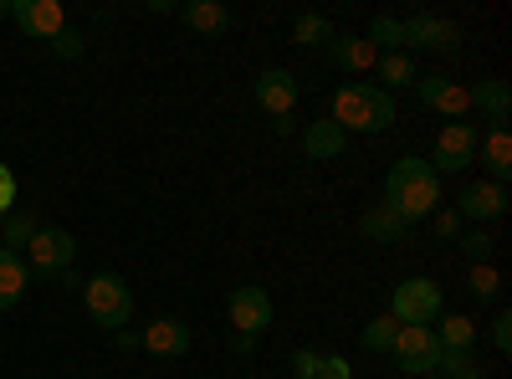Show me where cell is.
Masks as SVG:
<instances>
[{
	"instance_id": "cell-9",
	"label": "cell",
	"mask_w": 512,
	"mask_h": 379,
	"mask_svg": "<svg viewBox=\"0 0 512 379\" xmlns=\"http://www.w3.org/2000/svg\"><path fill=\"white\" fill-rule=\"evenodd\" d=\"M507 205H512V200H507L502 185H492V180H472V185L456 195L451 210H456L461 221H472V226H487V231H492V226L507 216Z\"/></svg>"
},
{
	"instance_id": "cell-10",
	"label": "cell",
	"mask_w": 512,
	"mask_h": 379,
	"mask_svg": "<svg viewBox=\"0 0 512 379\" xmlns=\"http://www.w3.org/2000/svg\"><path fill=\"white\" fill-rule=\"evenodd\" d=\"M390 359L420 379V374H436V359H441V344H436V328H400L395 344H390Z\"/></svg>"
},
{
	"instance_id": "cell-14",
	"label": "cell",
	"mask_w": 512,
	"mask_h": 379,
	"mask_svg": "<svg viewBox=\"0 0 512 379\" xmlns=\"http://www.w3.org/2000/svg\"><path fill=\"white\" fill-rule=\"evenodd\" d=\"M190 344H195V333H190L185 318H154V323L139 333V349L154 354V359H185Z\"/></svg>"
},
{
	"instance_id": "cell-27",
	"label": "cell",
	"mask_w": 512,
	"mask_h": 379,
	"mask_svg": "<svg viewBox=\"0 0 512 379\" xmlns=\"http://www.w3.org/2000/svg\"><path fill=\"white\" fill-rule=\"evenodd\" d=\"M436 323H441V333H436L441 349H472L477 344V323L466 318V313H441Z\"/></svg>"
},
{
	"instance_id": "cell-13",
	"label": "cell",
	"mask_w": 512,
	"mask_h": 379,
	"mask_svg": "<svg viewBox=\"0 0 512 379\" xmlns=\"http://www.w3.org/2000/svg\"><path fill=\"white\" fill-rule=\"evenodd\" d=\"M11 21H16L31 41H52V36L67 31L62 0H11Z\"/></svg>"
},
{
	"instance_id": "cell-25",
	"label": "cell",
	"mask_w": 512,
	"mask_h": 379,
	"mask_svg": "<svg viewBox=\"0 0 512 379\" xmlns=\"http://www.w3.org/2000/svg\"><path fill=\"white\" fill-rule=\"evenodd\" d=\"M338 31H333V21L328 16H318V11H303L292 21V47H308V52H318V47H328Z\"/></svg>"
},
{
	"instance_id": "cell-6",
	"label": "cell",
	"mask_w": 512,
	"mask_h": 379,
	"mask_svg": "<svg viewBox=\"0 0 512 379\" xmlns=\"http://www.w3.org/2000/svg\"><path fill=\"white\" fill-rule=\"evenodd\" d=\"M477 144H482V134L472 129V123H441V134H436V144H431V170L436 175H461V170H472L477 164Z\"/></svg>"
},
{
	"instance_id": "cell-37",
	"label": "cell",
	"mask_w": 512,
	"mask_h": 379,
	"mask_svg": "<svg viewBox=\"0 0 512 379\" xmlns=\"http://www.w3.org/2000/svg\"><path fill=\"white\" fill-rule=\"evenodd\" d=\"M251 349H256V339H246V333H231V354H241V359H246Z\"/></svg>"
},
{
	"instance_id": "cell-35",
	"label": "cell",
	"mask_w": 512,
	"mask_h": 379,
	"mask_svg": "<svg viewBox=\"0 0 512 379\" xmlns=\"http://www.w3.org/2000/svg\"><path fill=\"white\" fill-rule=\"evenodd\" d=\"M492 344H497V354H512V313L507 308L492 318Z\"/></svg>"
},
{
	"instance_id": "cell-5",
	"label": "cell",
	"mask_w": 512,
	"mask_h": 379,
	"mask_svg": "<svg viewBox=\"0 0 512 379\" xmlns=\"http://www.w3.org/2000/svg\"><path fill=\"white\" fill-rule=\"evenodd\" d=\"M21 257H26V272H31L36 282H57V277L77 262V241H72V231H62V226H41Z\"/></svg>"
},
{
	"instance_id": "cell-36",
	"label": "cell",
	"mask_w": 512,
	"mask_h": 379,
	"mask_svg": "<svg viewBox=\"0 0 512 379\" xmlns=\"http://www.w3.org/2000/svg\"><path fill=\"white\" fill-rule=\"evenodd\" d=\"M113 349L134 354V349H139V333H134V328H118V333H113Z\"/></svg>"
},
{
	"instance_id": "cell-11",
	"label": "cell",
	"mask_w": 512,
	"mask_h": 379,
	"mask_svg": "<svg viewBox=\"0 0 512 379\" xmlns=\"http://www.w3.org/2000/svg\"><path fill=\"white\" fill-rule=\"evenodd\" d=\"M405 47L436 52V57H456L461 52V26L446 21V16H410L405 21Z\"/></svg>"
},
{
	"instance_id": "cell-3",
	"label": "cell",
	"mask_w": 512,
	"mask_h": 379,
	"mask_svg": "<svg viewBox=\"0 0 512 379\" xmlns=\"http://www.w3.org/2000/svg\"><path fill=\"white\" fill-rule=\"evenodd\" d=\"M82 308H88V318L108 333L128 328V318H134V292H128V282L118 272H98L82 282Z\"/></svg>"
},
{
	"instance_id": "cell-31",
	"label": "cell",
	"mask_w": 512,
	"mask_h": 379,
	"mask_svg": "<svg viewBox=\"0 0 512 379\" xmlns=\"http://www.w3.org/2000/svg\"><path fill=\"white\" fill-rule=\"evenodd\" d=\"M47 47H52V57H62V62H77L82 52H88V41H82V31H72V26H67L62 36H52V41H47Z\"/></svg>"
},
{
	"instance_id": "cell-40",
	"label": "cell",
	"mask_w": 512,
	"mask_h": 379,
	"mask_svg": "<svg viewBox=\"0 0 512 379\" xmlns=\"http://www.w3.org/2000/svg\"><path fill=\"white\" fill-rule=\"evenodd\" d=\"M446 379H482V364H477V369H466V374H446Z\"/></svg>"
},
{
	"instance_id": "cell-21",
	"label": "cell",
	"mask_w": 512,
	"mask_h": 379,
	"mask_svg": "<svg viewBox=\"0 0 512 379\" xmlns=\"http://www.w3.org/2000/svg\"><path fill=\"white\" fill-rule=\"evenodd\" d=\"M26 287H31L26 257H21V251H6V246H0V313H11V308H21V298H26Z\"/></svg>"
},
{
	"instance_id": "cell-7",
	"label": "cell",
	"mask_w": 512,
	"mask_h": 379,
	"mask_svg": "<svg viewBox=\"0 0 512 379\" xmlns=\"http://www.w3.org/2000/svg\"><path fill=\"white\" fill-rule=\"evenodd\" d=\"M226 318H231V333H246V339H262V333L272 328L277 308H272V292L267 287H231V298H226Z\"/></svg>"
},
{
	"instance_id": "cell-8",
	"label": "cell",
	"mask_w": 512,
	"mask_h": 379,
	"mask_svg": "<svg viewBox=\"0 0 512 379\" xmlns=\"http://www.w3.org/2000/svg\"><path fill=\"white\" fill-rule=\"evenodd\" d=\"M415 98H420V108H431V113H441V118H451V123H461L466 113H472V98H466V82L441 77V72H425V77H415Z\"/></svg>"
},
{
	"instance_id": "cell-39",
	"label": "cell",
	"mask_w": 512,
	"mask_h": 379,
	"mask_svg": "<svg viewBox=\"0 0 512 379\" xmlns=\"http://www.w3.org/2000/svg\"><path fill=\"white\" fill-rule=\"evenodd\" d=\"M272 129L287 139V134H297V118H272Z\"/></svg>"
},
{
	"instance_id": "cell-26",
	"label": "cell",
	"mask_w": 512,
	"mask_h": 379,
	"mask_svg": "<svg viewBox=\"0 0 512 379\" xmlns=\"http://www.w3.org/2000/svg\"><path fill=\"white\" fill-rule=\"evenodd\" d=\"M364 41H369V47H374L379 57H384V52H405V21H400V16H384V11H379V16L369 21Z\"/></svg>"
},
{
	"instance_id": "cell-19",
	"label": "cell",
	"mask_w": 512,
	"mask_h": 379,
	"mask_svg": "<svg viewBox=\"0 0 512 379\" xmlns=\"http://www.w3.org/2000/svg\"><path fill=\"white\" fill-rule=\"evenodd\" d=\"M175 16H180L190 31H200V36H226V31L236 26L231 6H221V0H190V6H180Z\"/></svg>"
},
{
	"instance_id": "cell-41",
	"label": "cell",
	"mask_w": 512,
	"mask_h": 379,
	"mask_svg": "<svg viewBox=\"0 0 512 379\" xmlns=\"http://www.w3.org/2000/svg\"><path fill=\"white\" fill-rule=\"evenodd\" d=\"M420 379H441V374H420Z\"/></svg>"
},
{
	"instance_id": "cell-23",
	"label": "cell",
	"mask_w": 512,
	"mask_h": 379,
	"mask_svg": "<svg viewBox=\"0 0 512 379\" xmlns=\"http://www.w3.org/2000/svg\"><path fill=\"white\" fill-rule=\"evenodd\" d=\"M41 226H47V221L36 216V205H16L11 216L0 221V246H6V251H26V246H31V236H36Z\"/></svg>"
},
{
	"instance_id": "cell-20",
	"label": "cell",
	"mask_w": 512,
	"mask_h": 379,
	"mask_svg": "<svg viewBox=\"0 0 512 379\" xmlns=\"http://www.w3.org/2000/svg\"><path fill=\"white\" fill-rule=\"evenodd\" d=\"M477 159H482L487 180L507 190V180H512V129H492V134L477 144Z\"/></svg>"
},
{
	"instance_id": "cell-29",
	"label": "cell",
	"mask_w": 512,
	"mask_h": 379,
	"mask_svg": "<svg viewBox=\"0 0 512 379\" xmlns=\"http://www.w3.org/2000/svg\"><path fill=\"white\" fill-rule=\"evenodd\" d=\"M395 333H400V323H395L390 313H379V318H369V323H364V333H359V344H364L369 354H390V344H395Z\"/></svg>"
},
{
	"instance_id": "cell-2",
	"label": "cell",
	"mask_w": 512,
	"mask_h": 379,
	"mask_svg": "<svg viewBox=\"0 0 512 379\" xmlns=\"http://www.w3.org/2000/svg\"><path fill=\"white\" fill-rule=\"evenodd\" d=\"M328 118L344 134H384L395 123V93H384L379 82H344L333 93Z\"/></svg>"
},
{
	"instance_id": "cell-1",
	"label": "cell",
	"mask_w": 512,
	"mask_h": 379,
	"mask_svg": "<svg viewBox=\"0 0 512 379\" xmlns=\"http://www.w3.org/2000/svg\"><path fill=\"white\" fill-rule=\"evenodd\" d=\"M384 205H390L405 226L431 221L436 210H441V175H436L420 154L395 159L390 175H384Z\"/></svg>"
},
{
	"instance_id": "cell-32",
	"label": "cell",
	"mask_w": 512,
	"mask_h": 379,
	"mask_svg": "<svg viewBox=\"0 0 512 379\" xmlns=\"http://www.w3.org/2000/svg\"><path fill=\"white\" fill-rule=\"evenodd\" d=\"M466 369H477V354L472 349H441V359H436V374L446 379V374H466Z\"/></svg>"
},
{
	"instance_id": "cell-22",
	"label": "cell",
	"mask_w": 512,
	"mask_h": 379,
	"mask_svg": "<svg viewBox=\"0 0 512 379\" xmlns=\"http://www.w3.org/2000/svg\"><path fill=\"white\" fill-rule=\"evenodd\" d=\"M405 231H410V226H405V221H400V216H395V210L384 205V200H379V205H369L364 216H359V236H369V241H379V246H395V241H405Z\"/></svg>"
},
{
	"instance_id": "cell-17",
	"label": "cell",
	"mask_w": 512,
	"mask_h": 379,
	"mask_svg": "<svg viewBox=\"0 0 512 379\" xmlns=\"http://www.w3.org/2000/svg\"><path fill=\"white\" fill-rule=\"evenodd\" d=\"M297 144H303V154H308V159H318V164H323V159H338V154L349 149V134L338 129L333 118H313V123H303Z\"/></svg>"
},
{
	"instance_id": "cell-18",
	"label": "cell",
	"mask_w": 512,
	"mask_h": 379,
	"mask_svg": "<svg viewBox=\"0 0 512 379\" xmlns=\"http://www.w3.org/2000/svg\"><path fill=\"white\" fill-rule=\"evenodd\" d=\"M292 379H354V364H349L344 354L297 349V354H292Z\"/></svg>"
},
{
	"instance_id": "cell-12",
	"label": "cell",
	"mask_w": 512,
	"mask_h": 379,
	"mask_svg": "<svg viewBox=\"0 0 512 379\" xmlns=\"http://www.w3.org/2000/svg\"><path fill=\"white\" fill-rule=\"evenodd\" d=\"M297 77L287 72V67H267L262 77L251 82V98H256V108H262L267 118H292V108H297Z\"/></svg>"
},
{
	"instance_id": "cell-16",
	"label": "cell",
	"mask_w": 512,
	"mask_h": 379,
	"mask_svg": "<svg viewBox=\"0 0 512 379\" xmlns=\"http://www.w3.org/2000/svg\"><path fill=\"white\" fill-rule=\"evenodd\" d=\"M466 98H472V108L492 123V129H507V118H512V88L502 77H482L466 88Z\"/></svg>"
},
{
	"instance_id": "cell-28",
	"label": "cell",
	"mask_w": 512,
	"mask_h": 379,
	"mask_svg": "<svg viewBox=\"0 0 512 379\" xmlns=\"http://www.w3.org/2000/svg\"><path fill=\"white\" fill-rule=\"evenodd\" d=\"M466 292H472L477 303H497L502 298V272L492 262H472V272H466Z\"/></svg>"
},
{
	"instance_id": "cell-4",
	"label": "cell",
	"mask_w": 512,
	"mask_h": 379,
	"mask_svg": "<svg viewBox=\"0 0 512 379\" xmlns=\"http://www.w3.org/2000/svg\"><path fill=\"white\" fill-rule=\"evenodd\" d=\"M441 313H446V298H441V282L431 277H405L390 292V318L400 328H436Z\"/></svg>"
},
{
	"instance_id": "cell-34",
	"label": "cell",
	"mask_w": 512,
	"mask_h": 379,
	"mask_svg": "<svg viewBox=\"0 0 512 379\" xmlns=\"http://www.w3.org/2000/svg\"><path fill=\"white\" fill-rule=\"evenodd\" d=\"M16 195H21V185H16V175H11V164L0 159V221L16 210Z\"/></svg>"
},
{
	"instance_id": "cell-15",
	"label": "cell",
	"mask_w": 512,
	"mask_h": 379,
	"mask_svg": "<svg viewBox=\"0 0 512 379\" xmlns=\"http://www.w3.org/2000/svg\"><path fill=\"white\" fill-rule=\"evenodd\" d=\"M323 52H328V62H333L338 72H349V77H364V72H374V62H379V52L369 47V41H364L359 31H344V36H333Z\"/></svg>"
},
{
	"instance_id": "cell-30",
	"label": "cell",
	"mask_w": 512,
	"mask_h": 379,
	"mask_svg": "<svg viewBox=\"0 0 512 379\" xmlns=\"http://www.w3.org/2000/svg\"><path fill=\"white\" fill-rule=\"evenodd\" d=\"M456 246H461V257H466V262H492L497 236H492L487 226H466V231L456 236Z\"/></svg>"
},
{
	"instance_id": "cell-24",
	"label": "cell",
	"mask_w": 512,
	"mask_h": 379,
	"mask_svg": "<svg viewBox=\"0 0 512 379\" xmlns=\"http://www.w3.org/2000/svg\"><path fill=\"white\" fill-rule=\"evenodd\" d=\"M374 72H379V88L384 93H395V88H415V62H410V52H384L379 62H374Z\"/></svg>"
},
{
	"instance_id": "cell-38",
	"label": "cell",
	"mask_w": 512,
	"mask_h": 379,
	"mask_svg": "<svg viewBox=\"0 0 512 379\" xmlns=\"http://www.w3.org/2000/svg\"><path fill=\"white\" fill-rule=\"evenodd\" d=\"M149 11H154V16H175L180 6H175V0H149Z\"/></svg>"
},
{
	"instance_id": "cell-33",
	"label": "cell",
	"mask_w": 512,
	"mask_h": 379,
	"mask_svg": "<svg viewBox=\"0 0 512 379\" xmlns=\"http://www.w3.org/2000/svg\"><path fill=\"white\" fill-rule=\"evenodd\" d=\"M431 231H436V241H456V236L466 231V221L456 216V210H451V205H441V210H436V216H431Z\"/></svg>"
}]
</instances>
